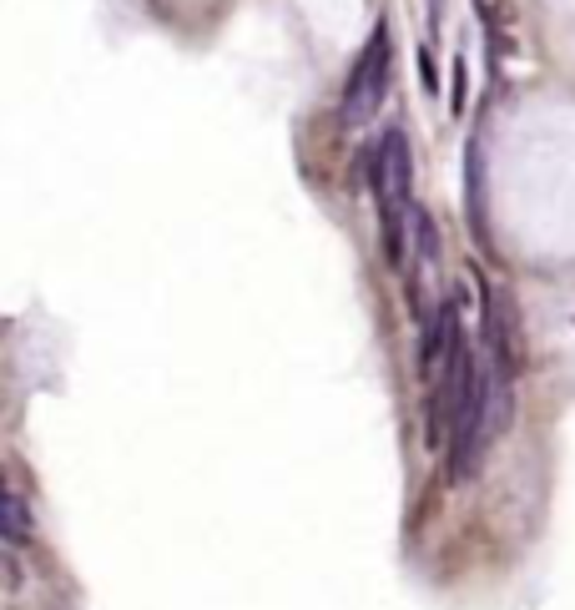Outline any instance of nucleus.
Segmentation results:
<instances>
[{
    "label": "nucleus",
    "instance_id": "5",
    "mask_svg": "<svg viewBox=\"0 0 575 610\" xmlns=\"http://www.w3.org/2000/svg\"><path fill=\"white\" fill-rule=\"evenodd\" d=\"M465 106H470V66H465V56H455V66H449V112L465 117Z\"/></svg>",
    "mask_w": 575,
    "mask_h": 610
},
{
    "label": "nucleus",
    "instance_id": "2",
    "mask_svg": "<svg viewBox=\"0 0 575 610\" xmlns=\"http://www.w3.org/2000/svg\"><path fill=\"white\" fill-rule=\"evenodd\" d=\"M389 81H394V26H389V15H379L364 40V51H359V61H353L349 81H343V96H339L343 127H364V121L379 117L384 96H389Z\"/></svg>",
    "mask_w": 575,
    "mask_h": 610
},
{
    "label": "nucleus",
    "instance_id": "3",
    "mask_svg": "<svg viewBox=\"0 0 575 610\" xmlns=\"http://www.w3.org/2000/svg\"><path fill=\"white\" fill-rule=\"evenodd\" d=\"M480 298H484V343H490V374L500 384V399L511 403L515 378L525 368V349H520V328H515V308L511 293L495 283V278L480 273Z\"/></svg>",
    "mask_w": 575,
    "mask_h": 610
},
{
    "label": "nucleus",
    "instance_id": "1",
    "mask_svg": "<svg viewBox=\"0 0 575 610\" xmlns=\"http://www.w3.org/2000/svg\"><path fill=\"white\" fill-rule=\"evenodd\" d=\"M364 177L379 208V237L389 268L409 262V212H414V152H409L404 127H389L364 156Z\"/></svg>",
    "mask_w": 575,
    "mask_h": 610
},
{
    "label": "nucleus",
    "instance_id": "6",
    "mask_svg": "<svg viewBox=\"0 0 575 610\" xmlns=\"http://www.w3.org/2000/svg\"><path fill=\"white\" fill-rule=\"evenodd\" d=\"M419 77H424V86H430V92H439V66H434L430 46H419Z\"/></svg>",
    "mask_w": 575,
    "mask_h": 610
},
{
    "label": "nucleus",
    "instance_id": "4",
    "mask_svg": "<svg viewBox=\"0 0 575 610\" xmlns=\"http://www.w3.org/2000/svg\"><path fill=\"white\" fill-rule=\"evenodd\" d=\"M0 540H11V546L31 540V509L15 500L5 480H0Z\"/></svg>",
    "mask_w": 575,
    "mask_h": 610
}]
</instances>
